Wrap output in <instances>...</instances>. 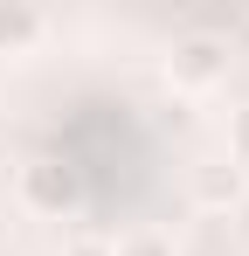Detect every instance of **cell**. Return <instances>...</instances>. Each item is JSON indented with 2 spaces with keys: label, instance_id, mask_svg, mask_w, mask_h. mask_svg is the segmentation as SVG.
Segmentation results:
<instances>
[{
  "label": "cell",
  "instance_id": "obj_4",
  "mask_svg": "<svg viewBox=\"0 0 249 256\" xmlns=\"http://www.w3.org/2000/svg\"><path fill=\"white\" fill-rule=\"evenodd\" d=\"M111 256H180V250H173V236H160V228H138V236H124Z\"/></svg>",
  "mask_w": 249,
  "mask_h": 256
},
{
  "label": "cell",
  "instance_id": "obj_2",
  "mask_svg": "<svg viewBox=\"0 0 249 256\" xmlns=\"http://www.w3.org/2000/svg\"><path fill=\"white\" fill-rule=\"evenodd\" d=\"M166 76H173L180 90H214L222 76H228V42H222V35H180Z\"/></svg>",
  "mask_w": 249,
  "mask_h": 256
},
{
  "label": "cell",
  "instance_id": "obj_5",
  "mask_svg": "<svg viewBox=\"0 0 249 256\" xmlns=\"http://www.w3.org/2000/svg\"><path fill=\"white\" fill-rule=\"evenodd\" d=\"M228 160L249 173V104H236V111H228Z\"/></svg>",
  "mask_w": 249,
  "mask_h": 256
},
{
  "label": "cell",
  "instance_id": "obj_6",
  "mask_svg": "<svg viewBox=\"0 0 249 256\" xmlns=\"http://www.w3.org/2000/svg\"><path fill=\"white\" fill-rule=\"evenodd\" d=\"M62 256H111V242H104V236H70Z\"/></svg>",
  "mask_w": 249,
  "mask_h": 256
},
{
  "label": "cell",
  "instance_id": "obj_1",
  "mask_svg": "<svg viewBox=\"0 0 249 256\" xmlns=\"http://www.w3.org/2000/svg\"><path fill=\"white\" fill-rule=\"evenodd\" d=\"M187 201H194L201 214H242L249 173L236 166V160H201V166L187 173Z\"/></svg>",
  "mask_w": 249,
  "mask_h": 256
},
{
  "label": "cell",
  "instance_id": "obj_7",
  "mask_svg": "<svg viewBox=\"0 0 249 256\" xmlns=\"http://www.w3.org/2000/svg\"><path fill=\"white\" fill-rule=\"evenodd\" d=\"M228 56H249V14L228 21Z\"/></svg>",
  "mask_w": 249,
  "mask_h": 256
},
{
  "label": "cell",
  "instance_id": "obj_3",
  "mask_svg": "<svg viewBox=\"0 0 249 256\" xmlns=\"http://www.w3.org/2000/svg\"><path fill=\"white\" fill-rule=\"evenodd\" d=\"M42 42V14L28 7V0H0V48L14 56V48Z\"/></svg>",
  "mask_w": 249,
  "mask_h": 256
}]
</instances>
